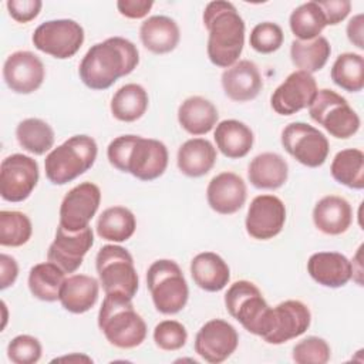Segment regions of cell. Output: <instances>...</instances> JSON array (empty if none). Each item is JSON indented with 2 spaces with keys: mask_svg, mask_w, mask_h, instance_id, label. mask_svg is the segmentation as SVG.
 I'll return each instance as SVG.
<instances>
[{
  "mask_svg": "<svg viewBox=\"0 0 364 364\" xmlns=\"http://www.w3.org/2000/svg\"><path fill=\"white\" fill-rule=\"evenodd\" d=\"M216 159V148L205 138H191L185 141L176 155L179 171L189 178L206 175L215 166Z\"/></svg>",
  "mask_w": 364,
  "mask_h": 364,
  "instance_id": "obj_28",
  "label": "cell"
},
{
  "mask_svg": "<svg viewBox=\"0 0 364 364\" xmlns=\"http://www.w3.org/2000/svg\"><path fill=\"white\" fill-rule=\"evenodd\" d=\"M286 223V206L274 195L256 196L247 209L245 228L250 237L269 240L277 236Z\"/></svg>",
  "mask_w": 364,
  "mask_h": 364,
  "instance_id": "obj_15",
  "label": "cell"
},
{
  "mask_svg": "<svg viewBox=\"0 0 364 364\" xmlns=\"http://www.w3.org/2000/svg\"><path fill=\"white\" fill-rule=\"evenodd\" d=\"M74 358H75V360H80V361H81V360L92 361V360H91L90 357H87V355H70V357H61V358H55V360H74ZM55 360H54V361H55Z\"/></svg>",
  "mask_w": 364,
  "mask_h": 364,
  "instance_id": "obj_49",
  "label": "cell"
},
{
  "mask_svg": "<svg viewBox=\"0 0 364 364\" xmlns=\"http://www.w3.org/2000/svg\"><path fill=\"white\" fill-rule=\"evenodd\" d=\"M46 68L43 61L31 51L20 50L11 53L3 64V78L16 94H31L44 81Z\"/></svg>",
  "mask_w": 364,
  "mask_h": 364,
  "instance_id": "obj_19",
  "label": "cell"
},
{
  "mask_svg": "<svg viewBox=\"0 0 364 364\" xmlns=\"http://www.w3.org/2000/svg\"><path fill=\"white\" fill-rule=\"evenodd\" d=\"M219 119L218 108L212 101L192 95L183 100L178 108L179 125L191 135L199 136L210 132Z\"/></svg>",
  "mask_w": 364,
  "mask_h": 364,
  "instance_id": "obj_27",
  "label": "cell"
},
{
  "mask_svg": "<svg viewBox=\"0 0 364 364\" xmlns=\"http://www.w3.org/2000/svg\"><path fill=\"white\" fill-rule=\"evenodd\" d=\"M92 245L94 233L90 226L78 232H68L58 225L47 252V260L55 263L67 274L74 273L82 264V259Z\"/></svg>",
  "mask_w": 364,
  "mask_h": 364,
  "instance_id": "obj_18",
  "label": "cell"
},
{
  "mask_svg": "<svg viewBox=\"0 0 364 364\" xmlns=\"http://www.w3.org/2000/svg\"><path fill=\"white\" fill-rule=\"evenodd\" d=\"M65 272L53 262H43L34 264L28 272L30 293L41 301H57L60 299L61 287L65 282Z\"/></svg>",
  "mask_w": 364,
  "mask_h": 364,
  "instance_id": "obj_32",
  "label": "cell"
},
{
  "mask_svg": "<svg viewBox=\"0 0 364 364\" xmlns=\"http://www.w3.org/2000/svg\"><path fill=\"white\" fill-rule=\"evenodd\" d=\"M311 323L310 309L300 300H284L272 307V327L263 337L269 344L279 346L307 331Z\"/></svg>",
  "mask_w": 364,
  "mask_h": 364,
  "instance_id": "obj_17",
  "label": "cell"
},
{
  "mask_svg": "<svg viewBox=\"0 0 364 364\" xmlns=\"http://www.w3.org/2000/svg\"><path fill=\"white\" fill-rule=\"evenodd\" d=\"M331 357L328 343L317 336H309L300 340L291 353L293 361L297 364H326Z\"/></svg>",
  "mask_w": 364,
  "mask_h": 364,
  "instance_id": "obj_40",
  "label": "cell"
},
{
  "mask_svg": "<svg viewBox=\"0 0 364 364\" xmlns=\"http://www.w3.org/2000/svg\"><path fill=\"white\" fill-rule=\"evenodd\" d=\"M191 276L199 289L216 293L228 286L230 269L218 253L202 252L191 262Z\"/></svg>",
  "mask_w": 364,
  "mask_h": 364,
  "instance_id": "obj_26",
  "label": "cell"
},
{
  "mask_svg": "<svg viewBox=\"0 0 364 364\" xmlns=\"http://www.w3.org/2000/svg\"><path fill=\"white\" fill-rule=\"evenodd\" d=\"M101 203V191L92 182H82L70 189L60 205V226L78 232L90 226Z\"/></svg>",
  "mask_w": 364,
  "mask_h": 364,
  "instance_id": "obj_13",
  "label": "cell"
},
{
  "mask_svg": "<svg viewBox=\"0 0 364 364\" xmlns=\"http://www.w3.org/2000/svg\"><path fill=\"white\" fill-rule=\"evenodd\" d=\"M203 26L208 30L210 63L220 68L233 65L243 51L246 28L237 9L230 1H210L203 11Z\"/></svg>",
  "mask_w": 364,
  "mask_h": 364,
  "instance_id": "obj_2",
  "label": "cell"
},
{
  "mask_svg": "<svg viewBox=\"0 0 364 364\" xmlns=\"http://www.w3.org/2000/svg\"><path fill=\"white\" fill-rule=\"evenodd\" d=\"M142 46L154 54H166L176 48L181 31L176 21L168 16H151L139 27Z\"/></svg>",
  "mask_w": 364,
  "mask_h": 364,
  "instance_id": "obj_24",
  "label": "cell"
},
{
  "mask_svg": "<svg viewBox=\"0 0 364 364\" xmlns=\"http://www.w3.org/2000/svg\"><path fill=\"white\" fill-rule=\"evenodd\" d=\"M331 54V46L328 40L318 36L309 41L293 40L290 46L291 63L300 70L309 74L320 71L328 61Z\"/></svg>",
  "mask_w": 364,
  "mask_h": 364,
  "instance_id": "obj_34",
  "label": "cell"
},
{
  "mask_svg": "<svg viewBox=\"0 0 364 364\" xmlns=\"http://www.w3.org/2000/svg\"><path fill=\"white\" fill-rule=\"evenodd\" d=\"M228 313L249 333L264 337L272 327V307L267 304L259 287L249 280L230 284L225 294Z\"/></svg>",
  "mask_w": 364,
  "mask_h": 364,
  "instance_id": "obj_6",
  "label": "cell"
},
{
  "mask_svg": "<svg viewBox=\"0 0 364 364\" xmlns=\"http://www.w3.org/2000/svg\"><path fill=\"white\" fill-rule=\"evenodd\" d=\"M6 7L13 20L17 23H28L40 14L43 3L40 0H9Z\"/></svg>",
  "mask_w": 364,
  "mask_h": 364,
  "instance_id": "obj_44",
  "label": "cell"
},
{
  "mask_svg": "<svg viewBox=\"0 0 364 364\" xmlns=\"http://www.w3.org/2000/svg\"><path fill=\"white\" fill-rule=\"evenodd\" d=\"M154 341L164 351H178L186 344L188 331L176 320H162L154 328Z\"/></svg>",
  "mask_w": 364,
  "mask_h": 364,
  "instance_id": "obj_42",
  "label": "cell"
},
{
  "mask_svg": "<svg viewBox=\"0 0 364 364\" xmlns=\"http://www.w3.org/2000/svg\"><path fill=\"white\" fill-rule=\"evenodd\" d=\"M220 81L226 97L236 102L255 100L263 88L259 68L250 60H239L228 67L222 73Z\"/></svg>",
  "mask_w": 364,
  "mask_h": 364,
  "instance_id": "obj_21",
  "label": "cell"
},
{
  "mask_svg": "<svg viewBox=\"0 0 364 364\" xmlns=\"http://www.w3.org/2000/svg\"><path fill=\"white\" fill-rule=\"evenodd\" d=\"M97 142L90 135H73L57 148H53L46 159V176L53 185H65L85 173L95 162Z\"/></svg>",
  "mask_w": 364,
  "mask_h": 364,
  "instance_id": "obj_5",
  "label": "cell"
},
{
  "mask_svg": "<svg viewBox=\"0 0 364 364\" xmlns=\"http://www.w3.org/2000/svg\"><path fill=\"white\" fill-rule=\"evenodd\" d=\"M40 178L38 164L28 155L13 154L0 165V195L7 202L26 200Z\"/></svg>",
  "mask_w": 364,
  "mask_h": 364,
  "instance_id": "obj_12",
  "label": "cell"
},
{
  "mask_svg": "<svg viewBox=\"0 0 364 364\" xmlns=\"http://www.w3.org/2000/svg\"><path fill=\"white\" fill-rule=\"evenodd\" d=\"M346 33L347 38L353 46H355L360 50L364 48V16L361 13L350 18V21L347 23Z\"/></svg>",
  "mask_w": 364,
  "mask_h": 364,
  "instance_id": "obj_48",
  "label": "cell"
},
{
  "mask_svg": "<svg viewBox=\"0 0 364 364\" xmlns=\"http://www.w3.org/2000/svg\"><path fill=\"white\" fill-rule=\"evenodd\" d=\"M18 276V264L14 257L1 253L0 255V289L6 290L13 286Z\"/></svg>",
  "mask_w": 364,
  "mask_h": 364,
  "instance_id": "obj_47",
  "label": "cell"
},
{
  "mask_svg": "<svg viewBox=\"0 0 364 364\" xmlns=\"http://www.w3.org/2000/svg\"><path fill=\"white\" fill-rule=\"evenodd\" d=\"M33 235L30 218L18 210H0V245L6 247H20Z\"/></svg>",
  "mask_w": 364,
  "mask_h": 364,
  "instance_id": "obj_39",
  "label": "cell"
},
{
  "mask_svg": "<svg viewBox=\"0 0 364 364\" xmlns=\"http://www.w3.org/2000/svg\"><path fill=\"white\" fill-rule=\"evenodd\" d=\"M239 334L226 320L212 318L206 321L195 336V353L210 364H220L237 348Z\"/></svg>",
  "mask_w": 364,
  "mask_h": 364,
  "instance_id": "obj_14",
  "label": "cell"
},
{
  "mask_svg": "<svg viewBox=\"0 0 364 364\" xmlns=\"http://www.w3.org/2000/svg\"><path fill=\"white\" fill-rule=\"evenodd\" d=\"M289 26L296 40L309 41L321 34L327 23L317 1H307L296 7L289 18Z\"/></svg>",
  "mask_w": 364,
  "mask_h": 364,
  "instance_id": "obj_38",
  "label": "cell"
},
{
  "mask_svg": "<svg viewBox=\"0 0 364 364\" xmlns=\"http://www.w3.org/2000/svg\"><path fill=\"white\" fill-rule=\"evenodd\" d=\"M148 104L149 97L145 88L139 84L129 82L115 91L109 102V109L115 119L134 122L146 112Z\"/></svg>",
  "mask_w": 364,
  "mask_h": 364,
  "instance_id": "obj_31",
  "label": "cell"
},
{
  "mask_svg": "<svg viewBox=\"0 0 364 364\" xmlns=\"http://www.w3.org/2000/svg\"><path fill=\"white\" fill-rule=\"evenodd\" d=\"M84 38V28L80 23L71 18H57L41 23L34 30L31 41L41 53L65 60L78 53Z\"/></svg>",
  "mask_w": 364,
  "mask_h": 364,
  "instance_id": "obj_10",
  "label": "cell"
},
{
  "mask_svg": "<svg viewBox=\"0 0 364 364\" xmlns=\"http://www.w3.org/2000/svg\"><path fill=\"white\" fill-rule=\"evenodd\" d=\"M316 78L306 71H293L273 91L270 105L279 115H293L309 108L317 94Z\"/></svg>",
  "mask_w": 364,
  "mask_h": 364,
  "instance_id": "obj_16",
  "label": "cell"
},
{
  "mask_svg": "<svg viewBox=\"0 0 364 364\" xmlns=\"http://www.w3.org/2000/svg\"><path fill=\"white\" fill-rule=\"evenodd\" d=\"M330 77L347 92H360L364 88V57L357 53H343L333 63Z\"/></svg>",
  "mask_w": 364,
  "mask_h": 364,
  "instance_id": "obj_37",
  "label": "cell"
},
{
  "mask_svg": "<svg viewBox=\"0 0 364 364\" xmlns=\"http://www.w3.org/2000/svg\"><path fill=\"white\" fill-rule=\"evenodd\" d=\"M135 215L125 206H111L102 210L97 220V235L108 242L121 243L135 233Z\"/></svg>",
  "mask_w": 364,
  "mask_h": 364,
  "instance_id": "obj_33",
  "label": "cell"
},
{
  "mask_svg": "<svg viewBox=\"0 0 364 364\" xmlns=\"http://www.w3.org/2000/svg\"><path fill=\"white\" fill-rule=\"evenodd\" d=\"M317 3L323 10L327 26H337L351 11V1L348 0H320Z\"/></svg>",
  "mask_w": 364,
  "mask_h": 364,
  "instance_id": "obj_45",
  "label": "cell"
},
{
  "mask_svg": "<svg viewBox=\"0 0 364 364\" xmlns=\"http://www.w3.org/2000/svg\"><path fill=\"white\" fill-rule=\"evenodd\" d=\"M333 179L350 189L364 188V154L358 148L341 149L330 165Z\"/></svg>",
  "mask_w": 364,
  "mask_h": 364,
  "instance_id": "obj_35",
  "label": "cell"
},
{
  "mask_svg": "<svg viewBox=\"0 0 364 364\" xmlns=\"http://www.w3.org/2000/svg\"><path fill=\"white\" fill-rule=\"evenodd\" d=\"M154 6L152 0H118L117 9L121 16L127 18H142L145 17Z\"/></svg>",
  "mask_w": 364,
  "mask_h": 364,
  "instance_id": "obj_46",
  "label": "cell"
},
{
  "mask_svg": "<svg viewBox=\"0 0 364 364\" xmlns=\"http://www.w3.org/2000/svg\"><path fill=\"white\" fill-rule=\"evenodd\" d=\"M246 198V183L235 172H220L215 175L206 188L208 205L220 215L236 213L243 208Z\"/></svg>",
  "mask_w": 364,
  "mask_h": 364,
  "instance_id": "obj_20",
  "label": "cell"
},
{
  "mask_svg": "<svg viewBox=\"0 0 364 364\" xmlns=\"http://www.w3.org/2000/svg\"><path fill=\"white\" fill-rule=\"evenodd\" d=\"M1 310H3V326L1 328L6 327V321H7V307H6V303L1 301Z\"/></svg>",
  "mask_w": 364,
  "mask_h": 364,
  "instance_id": "obj_50",
  "label": "cell"
},
{
  "mask_svg": "<svg viewBox=\"0 0 364 364\" xmlns=\"http://www.w3.org/2000/svg\"><path fill=\"white\" fill-rule=\"evenodd\" d=\"M98 327L111 346L124 350L141 346L148 331L132 300L119 294H105L98 311Z\"/></svg>",
  "mask_w": 364,
  "mask_h": 364,
  "instance_id": "obj_4",
  "label": "cell"
},
{
  "mask_svg": "<svg viewBox=\"0 0 364 364\" xmlns=\"http://www.w3.org/2000/svg\"><path fill=\"white\" fill-rule=\"evenodd\" d=\"M107 158L115 169L149 182L164 175L169 154L166 145L158 139L128 134L109 142Z\"/></svg>",
  "mask_w": 364,
  "mask_h": 364,
  "instance_id": "obj_3",
  "label": "cell"
},
{
  "mask_svg": "<svg viewBox=\"0 0 364 364\" xmlns=\"http://www.w3.org/2000/svg\"><path fill=\"white\" fill-rule=\"evenodd\" d=\"M139 63L136 46L124 37H109L88 48L82 57L78 74L85 87L102 91L121 77L131 74Z\"/></svg>",
  "mask_w": 364,
  "mask_h": 364,
  "instance_id": "obj_1",
  "label": "cell"
},
{
  "mask_svg": "<svg viewBox=\"0 0 364 364\" xmlns=\"http://www.w3.org/2000/svg\"><path fill=\"white\" fill-rule=\"evenodd\" d=\"M307 272L310 277L330 289L346 286L353 277L351 262L338 252H317L307 260Z\"/></svg>",
  "mask_w": 364,
  "mask_h": 364,
  "instance_id": "obj_22",
  "label": "cell"
},
{
  "mask_svg": "<svg viewBox=\"0 0 364 364\" xmlns=\"http://www.w3.org/2000/svg\"><path fill=\"white\" fill-rule=\"evenodd\" d=\"M41 343L30 334L16 336L7 346V357L14 364H34L41 358Z\"/></svg>",
  "mask_w": 364,
  "mask_h": 364,
  "instance_id": "obj_43",
  "label": "cell"
},
{
  "mask_svg": "<svg viewBox=\"0 0 364 364\" xmlns=\"http://www.w3.org/2000/svg\"><path fill=\"white\" fill-rule=\"evenodd\" d=\"M16 138L23 149L33 155H44L54 145V129L40 118H26L16 128Z\"/></svg>",
  "mask_w": 364,
  "mask_h": 364,
  "instance_id": "obj_36",
  "label": "cell"
},
{
  "mask_svg": "<svg viewBox=\"0 0 364 364\" xmlns=\"http://www.w3.org/2000/svg\"><path fill=\"white\" fill-rule=\"evenodd\" d=\"M284 41L283 30L279 24L272 21H263L253 27L250 31V47L260 54H270L277 51Z\"/></svg>",
  "mask_w": 364,
  "mask_h": 364,
  "instance_id": "obj_41",
  "label": "cell"
},
{
  "mask_svg": "<svg viewBox=\"0 0 364 364\" xmlns=\"http://www.w3.org/2000/svg\"><path fill=\"white\" fill-rule=\"evenodd\" d=\"M100 294V282L88 274H73L65 279L61 291V306L74 314H82L91 310Z\"/></svg>",
  "mask_w": 364,
  "mask_h": 364,
  "instance_id": "obj_29",
  "label": "cell"
},
{
  "mask_svg": "<svg viewBox=\"0 0 364 364\" xmlns=\"http://www.w3.org/2000/svg\"><path fill=\"white\" fill-rule=\"evenodd\" d=\"M146 287L155 309L162 314H176L188 303L189 287L175 260H155L146 272Z\"/></svg>",
  "mask_w": 364,
  "mask_h": 364,
  "instance_id": "obj_7",
  "label": "cell"
},
{
  "mask_svg": "<svg viewBox=\"0 0 364 364\" xmlns=\"http://www.w3.org/2000/svg\"><path fill=\"white\" fill-rule=\"evenodd\" d=\"M310 118L321 125L331 136L347 139L357 134L361 121L348 101L333 90H318L309 107Z\"/></svg>",
  "mask_w": 364,
  "mask_h": 364,
  "instance_id": "obj_9",
  "label": "cell"
},
{
  "mask_svg": "<svg viewBox=\"0 0 364 364\" xmlns=\"http://www.w3.org/2000/svg\"><path fill=\"white\" fill-rule=\"evenodd\" d=\"M213 138L216 148L229 159L246 156L255 142L253 131L237 119H225L216 124Z\"/></svg>",
  "mask_w": 364,
  "mask_h": 364,
  "instance_id": "obj_30",
  "label": "cell"
},
{
  "mask_svg": "<svg viewBox=\"0 0 364 364\" xmlns=\"http://www.w3.org/2000/svg\"><path fill=\"white\" fill-rule=\"evenodd\" d=\"M314 226L324 235L337 236L348 230L353 222V209L347 199L337 195L321 198L313 209Z\"/></svg>",
  "mask_w": 364,
  "mask_h": 364,
  "instance_id": "obj_23",
  "label": "cell"
},
{
  "mask_svg": "<svg viewBox=\"0 0 364 364\" xmlns=\"http://www.w3.org/2000/svg\"><path fill=\"white\" fill-rule=\"evenodd\" d=\"M100 284L105 294H119L134 299L138 291L139 277L132 255L119 245L102 246L95 257Z\"/></svg>",
  "mask_w": 364,
  "mask_h": 364,
  "instance_id": "obj_8",
  "label": "cell"
},
{
  "mask_svg": "<svg viewBox=\"0 0 364 364\" xmlns=\"http://www.w3.org/2000/svg\"><path fill=\"white\" fill-rule=\"evenodd\" d=\"M282 146L299 164L309 168L321 166L330 152L327 136L306 122H291L282 131Z\"/></svg>",
  "mask_w": 364,
  "mask_h": 364,
  "instance_id": "obj_11",
  "label": "cell"
},
{
  "mask_svg": "<svg viewBox=\"0 0 364 364\" xmlns=\"http://www.w3.org/2000/svg\"><path fill=\"white\" fill-rule=\"evenodd\" d=\"M247 178L256 189L274 191L287 182L289 165L282 155L276 152H263L250 161L247 166Z\"/></svg>",
  "mask_w": 364,
  "mask_h": 364,
  "instance_id": "obj_25",
  "label": "cell"
}]
</instances>
